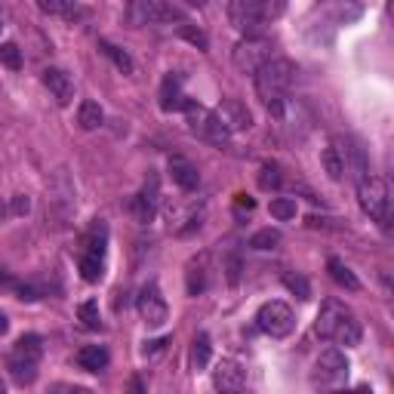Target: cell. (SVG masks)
Returning a JSON list of instances; mask_svg holds the SVG:
<instances>
[{
  "label": "cell",
  "instance_id": "obj_6",
  "mask_svg": "<svg viewBox=\"0 0 394 394\" xmlns=\"http://www.w3.org/2000/svg\"><path fill=\"white\" fill-rule=\"evenodd\" d=\"M358 201H361V210L367 213L373 222H379V225L388 222L391 191H388V182L382 179V176H363L358 182Z\"/></svg>",
  "mask_w": 394,
  "mask_h": 394
},
{
  "label": "cell",
  "instance_id": "obj_30",
  "mask_svg": "<svg viewBox=\"0 0 394 394\" xmlns=\"http://www.w3.org/2000/svg\"><path fill=\"white\" fill-rule=\"evenodd\" d=\"M0 65H6L9 71L22 68V53H18L16 43H0Z\"/></svg>",
  "mask_w": 394,
  "mask_h": 394
},
{
  "label": "cell",
  "instance_id": "obj_4",
  "mask_svg": "<svg viewBox=\"0 0 394 394\" xmlns=\"http://www.w3.org/2000/svg\"><path fill=\"white\" fill-rule=\"evenodd\" d=\"M182 111H185V120H188V129H191L197 139H203V142H213V145H219V148H225V145L231 142V129L219 117V111H210V108L197 105L194 99H185Z\"/></svg>",
  "mask_w": 394,
  "mask_h": 394
},
{
  "label": "cell",
  "instance_id": "obj_31",
  "mask_svg": "<svg viewBox=\"0 0 394 394\" xmlns=\"http://www.w3.org/2000/svg\"><path fill=\"white\" fill-rule=\"evenodd\" d=\"M280 182H284V176H280V170H277L275 164H265V166L259 170V185H262L265 191L280 188Z\"/></svg>",
  "mask_w": 394,
  "mask_h": 394
},
{
  "label": "cell",
  "instance_id": "obj_3",
  "mask_svg": "<svg viewBox=\"0 0 394 394\" xmlns=\"http://www.w3.org/2000/svg\"><path fill=\"white\" fill-rule=\"evenodd\" d=\"M314 330L326 342H339V345H358L361 342V324L354 321V314L342 302H336V299L324 302Z\"/></svg>",
  "mask_w": 394,
  "mask_h": 394
},
{
  "label": "cell",
  "instance_id": "obj_23",
  "mask_svg": "<svg viewBox=\"0 0 394 394\" xmlns=\"http://www.w3.org/2000/svg\"><path fill=\"white\" fill-rule=\"evenodd\" d=\"M326 268H330V277H333L339 287L351 289V293H358V289H361V280L354 277V271H351L348 265H345V262H339V259H330V265H326Z\"/></svg>",
  "mask_w": 394,
  "mask_h": 394
},
{
  "label": "cell",
  "instance_id": "obj_26",
  "mask_svg": "<svg viewBox=\"0 0 394 394\" xmlns=\"http://www.w3.org/2000/svg\"><path fill=\"white\" fill-rule=\"evenodd\" d=\"M99 46H102V53H105V55H108V59H111V62H115V65H117V71H124V74H133V59H129V55H127L124 50H120V46H115V43H108V41H102Z\"/></svg>",
  "mask_w": 394,
  "mask_h": 394
},
{
  "label": "cell",
  "instance_id": "obj_27",
  "mask_svg": "<svg viewBox=\"0 0 394 394\" xmlns=\"http://www.w3.org/2000/svg\"><path fill=\"white\" fill-rule=\"evenodd\" d=\"M268 210H271V215H275V219H280V222H289V219H296L299 206H296V201H293V197H275Z\"/></svg>",
  "mask_w": 394,
  "mask_h": 394
},
{
  "label": "cell",
  "instance_id": "obj_12",
  "mask_svg": "<svg viewBox=\"0 0 394 394\" xmlns=\"http://www.w3.org/2000/svg\"><path fill=\"white\" fill-rule=\"evenodd\" d=\"M314 379L321 385H339V382L348 376V358L339 351V348H326L321 358H317V367H314Z\"/></svg>",
  "mask_w": 394,
  "mask_h": 394
},
{
  "label": "cell",
  "instance_id": "obj_35",
  "mask_svg": "<svg viewBox=\"0 0 394 394\" xmlns=\"http://www.w3.org/2000/svg\"><path fill=\"white\" fill-rule=\"evenodd\" d=\"M41 4L43 13H50V16H62V13H68V0H37Z\"/></svg>",
  "mask_w": 394,
  "mask_h": 394
},
{
  "label": "cell",
  "instance_id": "obj_9",
  "mask_svg": "<svg viewBox=\"0 0 394 394\" xmlns=\"http://www.w3.org/2000/svg\"><path fill=\"white\" fill-rule=\"evenodd\" d=\"M179 18V13L166 4V0H127V22L133 28L145 25H161Z\"/></svg>",
  "mask_w": 394,
  "mask_h": 394
},
{
  "label": "cell",
  "instance_id": "obj_13",
  "mask_svg": "<svg viewBox=\"0 0 394 394\" xmlns=\"http://www.w3.org/2000/svg\"><path fill=\"white\" fill-rule=\"evenodd\" d=\"M213 385L219 391H240L247 385V373H243V367L238 361L225 358V361L215 363V370H213Z\"/></svg>",
  "mask_w": 394,
  "mask_h": 394
},
{
  "label": "cell",
  "instance_id": "obj_11",
  "mask_svg": "<svg viewBox=\"0 0 394 394\" xmlns=\"http://www.w3.org/2000/svg\"><path fill=\"white\" fill-rule=\"evenodd\" d=\"M333 145L339 148L342 154V164H345V176H351L354 182H361L363 176H370V164H367V154L363 148L354 142L348 136H333Z\"/></svg>",
  "mask_w": 394,
  "mask_h": 394
},
{
  "label": "cell",
  "instance_id": "obj_36",
  "mask_svg": "<svg viewBox=\"0 0 394 394\" xmlns=\"http://www.w3.org/2000/svg\"><path fill=\"white\" fill-rule=\"evenodd\" d=\"M28 210H31V201H28V194H16L13 197V213L16 215H25Z\"/></svg>",
  "mask_w": 394,
  "mask_h": 394
},
{
  "label": "cell",
  "instance_id": "obj_18",
  "mask_svg": "<svg viewBox=\"0 0 394 394\" xmlns=\"http://www.w3.org/2000/svg\"><path fill=\"white\" fill-rule=\"evenodd\" d=\"M219 117L225 120V124H228L231 133H234V129H250L252 127L250 108L243 105V102H238V99H225L222 108H219Z\"/></svg>",
  "mask_w": 394,
  "mask_h": 394
},
{
  "label": "cell",
  "instance_id": "obj_17",
  "mask_svg": "<svg viewBox=\"0 0 394 394\" xmlns=\"http://www.w3.org/2000/svg\"><path fill=\"white\" fill-rule=\"evenodd\" d=\"M170 179L179 185L182 191H197L201 173H197V166L191 161H185V157H170Z\"/></svg>",
  "mask_w": 394,
  "mask_h": 394
},
{
  "label": "cell",
  "instance_id": "obj_39",
  "mask_svg": "<svg viewBox=\"0 0 394 394\" xmlns=\"http://www.w3.org/2000/svg\"><path fill=\"white\" fill-rule=\"evenodd\" d=\"M6 330H9V321H6V317H4V314H0V336H4Z\"/></svg>",
  "mask_w": 394,
  "mask_h": 394
},
{
  "label": "cell",
  "instance_id": "obj_16",
  "mask_svg": "<svg viewBox=\"0 0 394 394\" xmlns=\"http://www.w3.org/2000/svg\"><path fill=\"white\" fill-rule=\"evenodd\" d=\"M105 243H108V225L102 219H92V225L83 231V238H80V252L105 259Z\"/></svg>",
  "mask_w": 394,
  "mask_h": 394
},
{
  "label": "cell",
  "instance_id": "obj_29",
  "mask_svg": "<svg viewBox=\"0 0 394 394\" xmlns=\"http://www.w3.org/2000/svg\"><path fill=\"white\" fill-rule=\"evenodd\" d=\"M78 317L83 321V326H87V330H102V317H99V305L92 302H83L80 308H78Z\"/></svg>",
  "mask_w": 394,
  "mask_h": 394
},
{
  "label": "cell",
  "instance_id": "obj_32",
  "mask_svg": "<svg viewBox=\"0 0 394 394\" xmlns=\"http://www.w3.org/2000/svg\"><path fill=\"white\" fill-rule=\"evenodd\" d=\"M284 287L289 289V293H296L299 299L312 296V289H308V280L302 275H293V271H287V275H284Z\"/></svg>",
  "mask_w": 394,
  "mask_h": 394
},
{
  "label": "cell",
  "instance_id": "obj_15",
  "mask_svg": "<svg viewBox=\"0 0 394 394\" xmlns=\"http://www.w3.org/2000/svg\"><path fill=\"white\" fill-rule=\"evenodd\" d=\"M157 201H161V191H157V176H148L145 188L133 197V213L139 222H151L157 213Z\"/></svg>",
  "mask_w": 394,
  "mask_h": 394
},
{
  "label": "cell",
  "instance_id": "obj_2",
  "mask_svg": "<svg viewBox=\"0 0 394 394\" xmlns=\"http://www.w3.org/2000/svg\"><path fill=\"white\" fill-rule=\"evenodd\" d=\"M287 9V0H228V22L240 34H256L265 25L277 22Z\"/></svg>",
  "mask_w": 394,
  "mask_h": 394
},
{
  "label": "cell",
  "instance_id": "obj_5",
  "mask_svg": "<svg viewBox=\"0 0 394 394\" xmlns=\"http://www.w3.org/2000/svg\"><path fill=\"white\" fill-rule=\"evenodd\" d=\"M268 59H275V41L262 34H247L231 50V62L240 74H256Z\"/></svg>",
  "mask_w": 394,
  "mask_h": 394
},
{
  "label": "cell",
  "instance_id": "obj_19",
  "mask_svg": "<svg viewBox=\"0 0 394 394\" xmlns=\"http://www.w3.org/2000/svg\"><path fill=\"white\" fill-rule=\"evenodd\" d=\"M185 105V96H182V78L179 74H170L161 87V108L164 111H179Z\"/></svg>",
  "mask_w": 394,
  "mask_h": 394
},
{
  "label": "cell",
  "instance_id": "obj_8",
  "mask_svg": "<svg viewBox=\"0 0 394 394\" xmlns=\"http://www.w3.org/2000/svg\"><path fill=\"white\" fill-rule=\"evenodd\" d=\"M256 326L271 339H287L296 330V314L287 302H265L256 314Z\"/></svg>",
  "mask_w": 394,
  "mask_h": 394
},
{
  "label": "cell",
  "instance_id": "obj_10",
  "mask_svg": "<svg viewBox=\"0 0 394 394\" xmlns=\"http://www.w3.org/2000/svg\"><path fill=\"white\" fill-rule=\"evenodd\" d=\"M136 305H139V317H142L145 326H151V330H161L166 324V317H170V308H166V299L161 293V287H157V280H148L142 287Z\"/></svg>",
  "mask_w": 394,
  "mask_h": 394
},
{
  "label": "cell",
  "instance_id": "obj_21",
  "mask_svg": "<svg viewBox=\"0 0 394 394\" xmlns=\"http://www.w3.org/2000/svg\"><path fill=\"white\" fill-rule=\"evenodd\" d=\"M102 120H105V115H102L99 102H92V99L80 102V108H78V127L80 129H87V133H90V129H99Z\"/></svg>",
  "mask_w": 394,
  "mask_h": 394
},
{
  "label": "cell",
  "instance_id": "obj_28",
  "mask_svg": "<svg viewBox=\"0 0 394 394\" xmlns=\"http://www.w3.org/2000/svg\"><path fill=\"white\" fill-rule=\"evenodd\" d=\"M280 243V231L277 228H262V231H256L250 238V247L252 250H275Z\"/></svg>",
  "mask_w": 394,
  "mask_h": 394
},
{
  "label": "cell",
  "instance_id": "obj_14",
  "mask_svg": "<svg viewBox=\"0 0 394 394\" xmlns=\"http://www.w3.org/2000/svg\"><path fill=\"white\" fill-rule=\"evenodd\" d=\"M43 87L50 90V96L55 99V105H71V99H74V80H71V74L68 71H62V68H46L43 71Z\"/></svg>",
  "mask_w": 394,
  "mask_h": 394
},
{
  "label": "cell",
  "instance_id": "obj_1",
  "mask_svg": "<svg viewBox=\"0 0 394 394\" xmlns=\"http://www.w3.org/2000/svg\"><path fill=\"white\" fill-rule=\"evenodd\" d=\"M252 78H256V96L262 99V105L268 111H275V115H280L287 92L296 80V65L287 59H268Z\"/></svg>",
  "mask_w": 394,
  "mask_h": 394
},
{
  "label": "cell",
  "instance_id": "obj_20",
  "mask_svg": "<svg viewBox=\"0 0 394 394\" xmlns=\"http://www.w3.org/2000/svg\"><path fill=\"white\" fill-rule=\"evenodd\" d=\"M78 367L87 373H99L108 367V351L102 345H87V348L78 351Z\"/></svg>",
  "mask_w": 394,
  "mask_h": 394
},
{
  "label": "cell",
  "instance_id": "obj_33",
  "mask_svg": "<svg viewBox=\"0 0 394 394\" xmlns=\"http://www.w3.org/2000/svg\"><path fill=\"white\" fill-rule=\"evenodd\" d=\"M203 262L206 256H201V262H191V268H188V293L197 296L203 289Z\"/></svg>",
  "mask_w": 394,
  "mask_h": 394
},
{
  "label": "cell",
  "instance_id": "obj_34",
  "mask_svg": "<svg viewBox=\"0 0 394 394\" xmlns=\"http://www.w3.org/2000/svg\"><path fill=\"white\" fill-rule=\"evenodd\" d=\"M225 277H228L231 287L240 284V256H234V252H231L228 259H225Z\"/></svg>",
  "mask_w": 394,
  "mask_h": 394
},
{
  "label": "cell",
  "instance_id": "obj_40",
  "mask_svg": "<svg viewBox=\"0 0 394 394\" xmlns=\"http://www.w3.org/2000/svg\"><path fill=\"white\" fill-rule=\"evenodd\" d=\"M0 394H4V382H0Z\"/></svg>",
  "mask_w": 394,
  "mask_h": 394
},
{
  "label": "cell",
  "instance_id": "obj_7",
  "mask_svg": "<svg viewBox=\"0 0 394 394\" xmlns=\"http://www.w3.org/2000/svg\"><path fill=\"white\" fill-rule=\"evenodd\" d=\"M41 354H43L41 336H22V339L13 345V354H9V373H13V379L18 382V385L34 382Z\"/></svg>",
  "mask_w": 394,
  "mask_h": 394
},
{
  "label": "cell",
  "instance_id": "obj_38",
  "mask_svg": "<svg viewBox=\"0 0 394 394\" xmlns=\"http://www.w3.org/2000/svg\"><path fill=\"white\" fill-rule=\"evenodd\" d=\"M238 206H243V210H252V206H256V201H252V197H247V194H238Z\"/></svg>",
  "mask_w": 394,
  "mask_h": 394
},
{
  "label": "cell",
  "instance_id": "obj_25",
  "mask_svg": "<svg viewBox=\"0 0 394 394\" xmlns=\"http://www.w3.org/2000/svg\"><path fill=\"white\" fill-rule=\"evenodd\" d=\"M210 354H213L210 336H206V333L194 336V345H191V367H194V370H203L206 363H210Z\"/></svg>",
  "mask_w": 394,
  "mask_h": 394
},
{
  "label": "cell",
  "instance_id": "obj_24",
  "mask_svg": "<svg viewBox=\"0 0 394 394\" xmlns=\"http://www.w3.org/2000/svg\"><path fill=\"white\" fill-rule=\"evenodd\" d=\"M80 277L87 280V284H99L102 275H105V259L99 256H87V252H80Z\"/></svg>",
  "mask_w": 394,
  "mask_h": 394
},
{
  "label": "cell",
  "instance_id": "obj_37",
  "mask_svg": "<svg viewBox=\"0 0 394 394\" xmlns=\"http://www.w3.org/2000/svg\"><path fill=\"white\" fill-rule=\"evenodd\" d=\"M182 37H188L191 43H197L201 50H206V37H203L201 31H194V28H182Z\"/></svg>",
  "mask_w": 394,
  "mask_h": 394
},
{
  "label": "cell",
  "instance_id": "obj_22",
  "mask_svg": "<svg viewBox=\"0 0 394 394\" xmlns=\"http://www.w3.org/2000/svg\"><path fill=\"white\" fill-rule=\"evenodd\" d=\"M321 164H324V173L330 176L333 182H339L345 179V164H342V154H339V148H336L333 142L321 151Z\"/></svg>",
  "mask_w": 394,
  "mask_h": 394
}]
</instances>
